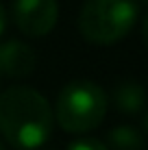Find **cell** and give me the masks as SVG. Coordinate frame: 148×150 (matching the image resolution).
I'll return each instance as SVG.
<instances>
[{
    "mask_svg": "<svg viewBox=\"0 0 148 150\" xmlns=\"http://www.w3.org/2000/svg\"><path fill=\"white\" fill-rule=\"evenodd\" d=\"M68 150H109L107 144H103L100 139H91V137H83V139H76L68 146Z\"/></svg>",
    "mask_w": 148,
    "mask_h": 150,
    "instance_id": "cell-8",
    "label": "cell"
},
{
    "mask_svg": "<svg viewBox=\"0 0 148 150\" xmlns=\"http://www.w3.org/2000/svg\"><path fill=\"white\" fill-rule=\"evenodd\" d=\"M0 150H7V148H4V144H2V142H0Z\"/></svg>",
    "mask_w": 148,
    "mask_h": 150,
    "instance_id": "cell-10",
    "label": "cell"
},
{
    "mask_svg": "<svg viewBox=\"0 0 148 150\" xmlns=\"http://www.w3.org/2000/svg\"><path fill=\"white\" fill-rule=\"evenodd\" d=\"M52 109L33 87H9L0 94V133L11 146L35 150L52 131Z\"/></svg>",
    "mask_w": 148,
    "mask_h": 150,
    "instance_id": "cell-1",
    "label": "cell"
},
{
    "mask_svg": "<svg viewBox=\"0 0 148 150\" xmlns=\"http://www.w3.org/2000/svg\"><path fill=\"white\" fill-rule=\"evenodd\" d=\"M37 57L24 41H4L0 44V74L11 79H24L35 70Z\"/></svg>",
    "mask_w": 148,
    "mask_h": 150,
    "instance_id": "cell-5",
    "label": "cell"
},
{
    "mask_svg": "<svg viewBox=\"0 0 148 150\" xmlns=\"http://www.w3.org/2000/svg\"><path fill=\"white\" fill-rule=\"evenodd\" d=\"M144 87L140 85L137 81H122L115 85L113 89V102L120 111L124 113H137L144 109Z\"/></svg>",
    "mask_w": 148,
    "mask_h": 150,
    "instance_id": "cell-6",
    "label": "cell"
},
{
    "mask_svg": "<svg viewBox=\"0 0 148 150\" xmlns=\"http://www.w3.org/2000/svg\"><path fill=\"white\" fill-rule=\"evenodd\" d=\"M107 142H109V146H107L109 150H142L144 148V137L133 126H118L113 131H109Z\"/></svg>",
    "mask_w": 148,
    "mask_h": 150,
    "instance_id": "cell-7",
    "label": "cell"
},
{
    "mask_svg": "<svg viewBox=\"0 0 148 150\" xmlns=\"http://www.w3.org/2000/svg\"><path fill=\"white\" fill-rule=\"evenodd\" d=\"M4 28H7V9L0 4V35L4 33Z\"/></svg>",
    "mask_w": 148,
    "mask_h": 150,
    "instance_id": "cell-9",
    "label": "cell"
},
{
    "mask_svg": "<svg viewBox=\"0 0 148 150\" xmlns=\"http://www.w3.org/2000/svg\"><path fill=\"white\" fill-rule=\"evenodd\" d=\"M59 18L57 0H15L13 22L28 37H44L55 28Z\"/></svg>",
    "mask_w": 148,
    "mask_h": 150,
    "instance_id": "cell-4",
    "label": "cell"
},
{
    "mask_svg": "<svg viewBox=\"0 0 148 150\" xmlns=\"http://www.w3.org/2000/svg\"><path fill=\"white\" fill-rule=\"evenodd\" d=\"M0 81H2V74H0Z\"/></svg>",
    "mask_w": 148,
    "mask_h": 150,
    "instance_id": "cell-11",
    "label": "cell"
},
{
    "mask_svg": "<svg viewBox=\"0 0 148 150\" xmlns=\"http://www.w3.org/2000/svg\"><path fill=\"white\" fill-rule=\"evenodd\" d=\"M109 98L94 81H72L59 91L52 117L68 133H87L107 115Z\"/></svg>",
    "mask_w": 148,
    "mask_h": 150,
    "instance_id": "cell-2",
    "label": "cell"
},
{
    "mask_svg": "<svg viewBox=\"0 0 148 150\" xmlns=\"http://www.w3.org/2000/svg\"><path fill=\"white\" fill-rule=\"evenodd\" d=\"M140 9L135 0H85L79 30L89 44L111 46L133 30Z\"/></svg>",
    "mask_w": 148,
    "mask_h": 150,
    "instance_id": "cell-3",
    "label": "cell"
}]
</instances>
